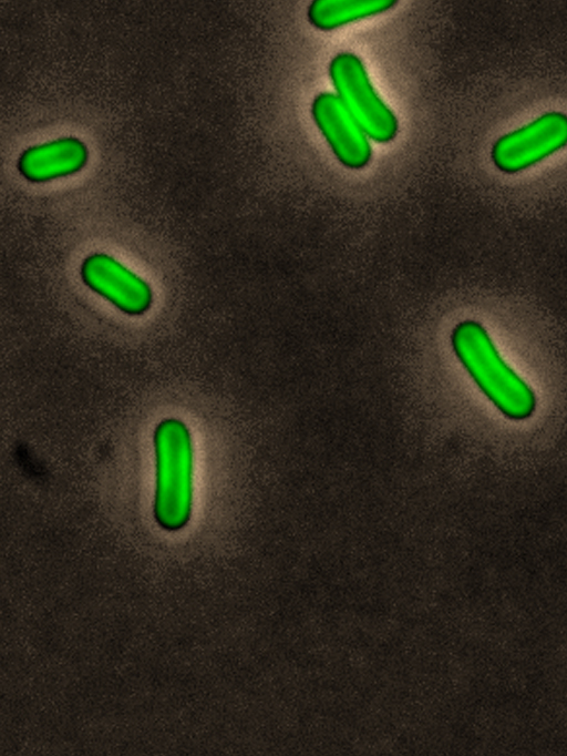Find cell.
<instances>
[{
    "instance_id": "6da1fadb",
    "label": "cell",
    "mask_w": 567,
    "mask_h": 756,
    "mask_svg": "<svg viewBox=\"0 0 567 756\" xmlns=\"http://www.w3.org/2000/svg\"><path fill=\"white\" fill-rule=\"evenodd\" d=\"M451 340L464 368L503 415L514 420L532 416L536 406L533 390L501 357L481 324L461 321L453 329Z\"/></svg>"
},
{
    "instance_id": "7a4b0ae2",
    "label": "cell",
    "mask_w": 567,
    "mask_h": 756,
    "mask_svg": "<svg viewBox=\"0 0 567 756\" xmlns=\"http://www.w3.org/2000/svg\"><path fill=\"white\" fill-rule=\"evenodd\" d=\"M156 487L154 514L168 531L182 529L193 503V446L190 433L181 420H163L154 433Z\"/></svg>"
},
{
    "instance_id": "3957f363",
    "label": "cell",
    "mask_w": 567,
    "mask_h": 756,
    "mask_svg": "<svg viewBox=\"0 0 567 756\" xmlns=\"http://www.w3.org/2000/svg\"><path fill=\"white\" fill-rule=\"evenodd\" d=\"M329 71L338 98L365 135L378 142L392 140L396 118L375 92L362 61L352 53H340Z\"/></svg>"
},
{
    "instance_id": "277c9868",
    "label": "cell",
    "mask_w": 567,
    "mask_h": 756,
    "mask_svg": "<svg viewBox=\"0 0 567 756\" xmlns=\"http://www.w3.org/2000/svg\"><path fill=\"white\" fill-rule=\"evenodd\" d=\"M567 143V116L550 112L501 137L493 150L495 164L505 172L525 168Z\"/></svg>"
},
{
    "instance_id": "5b68a950",
    "label": "cell",
    "mask_w": 567,
    "mask_h": 756,
    "mask_svg": "<svg viewBox=\"0 0 567 756\" xmlns=\"http://www.w3.org/2000/svg\"><path fill=\"white\" fill-rule=\"evenodd\" d=\"M83 282L128 315L145 313L152 304L150 285L106 254H93L81 266Z\"/></svg>"
},
{
    "instance_id": "8992f818",
    "label": "cell",
    "mask_w": 567,
    "mask_h": 756,
    "mask_svg": "<svg viewBox=\"0 0 567 756\" xmlns=\"http://www.w3.org/2000/svg\"><path fill=\"white\" fill-rule=\"evenodd\" d=\"M312 115L334 155L344 166L360 168L370 161L368 137L338 95L319 94L312 103Z\"/></svg>"
},
{
    "instance_id": "52a82bcc",
    "label": "cell",
    "mask_w": 567,
    "mask_h": 756,
    "mask_svg": "<svg viewBox=\"0 0 567 756\" xmlns=\"http://www.w3.org/2000/svg\"><path fill=\"white\" fill-rule=\"evenodd\" d=\"M86 157V147L80 140L63 137L27 150L19 168L28 180L42 182L76 172Z\"/></svg>"
},
{
    "instance_id": "ba28073f",
    "label": "cell",
    "mask_w": 567,
    "mask_h": 756,
    "mask_svg": "<svg viewBox=\"0 0 567 756\" xmlns=\"http://www.w3.org/2000/svg\"><path fill=\"white\" fill-rule=\"evenodd\" d=\"M393 0H316L311 3L309 21L321 30H332L346 23L390 9Z\"/></svg>"
}]
</instances>
